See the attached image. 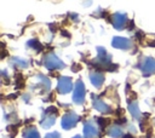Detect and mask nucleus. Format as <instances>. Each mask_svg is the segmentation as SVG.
I'll return each instance as SVG.
<instances>
[{"mask_svg":"<svg viewBox=\"0 0 155 138\" xmlns=\"http://www.w3.org/2000/svg\"><path fill=\"white\" fill-rule=\"evenodd\" d=\"M58 115V109L56 107H48L45 113H44V116L40 121V125L41 127L44 128H50L51 126H53L54 121H56V117Z\"/></svg>","mask_w":155,"mask_h":138,"instance_id":"obj_1","label":"nucleus"},{"mask_svg":"<svg viewBox=\"0 0 155 138\" xmlns=\"http://www.w3.org/2000/svg\"><path fill=\"white\" fill-rule=\"evenodd\" d=\"M44 64L48 70H57V69H63L65 64L53 53H47L44 58Z\"/></svg>","mask_w":155,"mask_h":138,"instance_id":"obj_2","label":"nucleus"},{"mask_svg":"<svg viewBox=\"0 0 155 138\" xmlns=\"http://www.w3.org/2000/svg\"><path fill=\"white\" fill-rule=\"evenodd\" d=\"M138 68L142 70L144 76H149L155 73V59L151 57H144L138 63Z\"/></svg>","mask_w":155,"mask_h":138,"instance_id":"obj_3","label":"nucleus"},{"mask_svg":"<svg viewBox=\"0 0 155 138\" xmlns=\"http://www.w3.org/2000/svg\"><path fill=\"white\" fill-rule=\"evenodd\" d=\"M78 121H79V116L74 111H68L67 114L63 115L61 125H62V127L64 130H71L73 127L76 126Z\"/></svg>","mask_w":155,"mask_h":138,"instance_id":"obj_4","label":"nucleus"},{"mask_svg":"<svg viewBox=\"0 0 155 138\" xmlns=\"http://www.w3.org/2000/svg\"><path fill=\"white\" fill-rule=\"evenodd\" d=\"M73 100L76 104H82L85 100V85L81 80H78L74 87V93H73Z\"/></svg>","mask_w":155,"mask_h":138,"instance_id":"obj_5","label":"nucleus"},{"mask_svg":"<svg viewBox=\"0 0 155 138\" xmlns=\"http://www.w3.org/2000/svg\"><path fill=\"white\" fill-rule=\"evenodd\" d=\"M73 88V84H71V79L68 76H61L58 79V84H57V91L61 94H67L71 91Z\"/></svg>","mask_w":155,"mask_h":138,"instance_id":"obj_6","label":"nucleus"},{"mask_svg":"<svg viewBox=\"0 0 155 138\" xmlns=\"http://www.w3.org/2000/svg\"><path fill=\"white\" fill-rule=\"evenodd\" d=\"M126 22H127V16L124 13L116 12L111 16V23H113L114 28L117 30H122L126 25Z\"/></svg>","mask_w":155,"mask_h":138,"instance_id":"obj_7","label":"nucleus"},{"mask_svg":"<svg viewBox=\"0 0 155 138\" xmlns=\"http://www.w3.org/2000/svg\"><path fill=\"white\" fill-rule=\"evenodd\" d=\"M111 45L115 48H120V50H130L132 47L131 40L130 39H126V38H122V36H115V38H113Z\"/></svg>","mask_w":155,"mask_h":138,"instance_id":"obj_8","label":"nucleus"},{"mask_svg":"<svg viewBox=\"0 0 155 138\" xmlns=\"http://www.w3.org/2000/svg\"><path fill=\"white\" fill-rule=\"evenodd\" d=\"M92 105H93V108L96 110H98V111H101L103 114H110L111 113V108L107 103H104L103 100H101L99 98H97L93 94H92Z\"/></svg>","mask_w":155,"mask_h":138,"instance_id":"obj_9","label":"nucleus"},{"mask_svg":"<svg viewBox=\"0 0 155 138\" xmlns=\"http://www.w3.org/2000/svg\"><path fill=\"white\" fill-rule=\"evenodd\" d=\"M84 136L85 138H97L98 130L93 121H86L84 125Z\"/></svg>","mask_w":155,"mask_h":138,"instance_id":"obj_10","label":"nucleus"},{"mask_svg":"<svg viewBox=\"0 0 155 138\" xmlns=\"http://www.w3.org/2000/svg\"><path fill=\"white\" fill-rule=\"evenodd\" d=\"M90 80L94 87L99 88L104 82V75L101 71H93L90 74Z\"/></svg>","mask_w":155,"mask_h":138,"instance_id":"obj_11","label":"nucleus"},{"mask_svg":"<svg viewBox=\"0 0 155 138\" xmlns=\"http://www.w3.org/2000/svg\"><path fill=\"white\" fill-rule=\"evenodd\" d=\"M97 59L104 64H110L111 61V56L107 52V50H104L103 47H97Z\"/></svg>","mask_w":155,"mask_h":138,"instance_id":"obj_12","label":"nucleus"},{"mask_svg":"<svg viewBox=\"0 0 155 138\" xmlns=\"http://www.w3.org/2000/svg\"><path fill=\"white\" fill-rule=\"evenodd\" d=\"M128 111L131 113V115L134 117V119H140V110H139V107H138V103L136 100L133 102H130L128 104Z\"/></svg>","mask_w":155,"mask_h":138,"instance_id":"obj_13","label":"nucleus"},{"mask_svg":"<svg viewBox=\"0 0 155 138\" xmlns=\"http://www.w3.org/2000/svg\"><path fill=\"white\" fill-rule=\"evenodd\" d=\"M22 136H23V138H40V134L35 127H27L23 131Z\"/></svg>","mask_w":155,"mask_h":138,"instance_id":"obj_14","label":"nucleus"},{"mask_svg":"<svg viewBox=\"0 0 155 138\" xmlns=\"http://www.w3.org/2000/svg\"><path fill=\"white\" fill-rule=\"evenodd\" d=\"M108 134L113 138H120L122 136V130L119 125H113L109 130H108Z\"/></svg>","mask_w":155,"mask_h":138,"instance_id":"obj_15","label":"nucleus"},{"mask_svg":"<svg viewBox=\"0 0 155 138\" xmlns=\"http://www.w3.org/2000/svg\"><path fill=\"white\" fill-rule=\"evenodd\" d=\"M11 64L15 65V67H17V68H21V69L28 67V62L24 61V59H22V58H18V57H13L11 59Z\"/></svg>","mask_w":155,"mask_h":138,"instance_id":"obj_16","label":"nucleus"},{"mask_svg":"<svg viewBox=\"0 0 155 138\" xmlns=\"http://www.w3.org/2000/svg\"><path fill=\"white\" fill-rule=\"evenodd\" d=\"M27 46L30 47V48H34L35 51H41V50H42L41 44H40L36 39H31V40H29V41L27 42Z\"/></svg>","mask_w":155,"mask_h":138,"instance_id":"obj_17","label":"nucleus"},{"mask_svg":"<svg viewBox=\"0 0 155 138\" xmlns=\"http://www.w3.org/2000/svg\"><path fill=\"white\" fill-rule=\"evenodd\" d=\"M36 77H38V80H40V81L42 82V85L46 87V90H48V88L51 87V81H50L46 76H44V75H41V74H38Z\"/></svg>","mask_w":155,"mask_h":138,"instance_id":"obj_18","label":"nucleus"},{"mask_svg":"<svg viewBox=\"0 0 155 138\" xmlns=\"http://www.w3.org/2000/svg\"><path fill=\"white\" fill-rule=\"evenodd\" d=\"M108 123H109V120L103 119V117H97V125H98L102 130H104V127H105Z\"/></svg>","mask_w":155,"mask_h":138,"instance_id":"obj_19","label":"nucleus"},{"mask_svg":"<svg viewBox=\"0 0 155 138\" xmlns=\"http://www.w3.org/2000/svg\"><path fill=\"white\" fill-rule=\"evenodd\" d=\"M16 87H19V88H22L23 86H24V81H23V77H22V75H17V77H16Z\"/></svg>","mask_w":155,"mask_h":138,"instance_id":"obj_20","label":"nucleus"},{"mask_svg":"<svg viewBox=\"0 0 155 138\" xmlns=\"http://www.w3.org/2000/svg\"><path fill=\"white\" fill-rule=\"evenodd\" d=\"M45 138H61V134L58 132H51V133H47Z\"/></svg>","mask_w":155,"mask_h":138,"instance_id":"obj_21","label":"nucleus"},{"mask_svg":"<svg viewBox=\"0 0 155 138\" xmlns=\"http://www.w3.org/2000/svg\"><path fill=\"white\" fill-rule=\"evenodd\" d=\"M80 69H81V67L78 65V64H74V65L71 67V70H73V71H76V70H80Z\"/></svg>","mask_w":155,"mask_h":138,"instance_id":"obj_22","label":"nucleus"},{"mask_svg":"<svg viewBox=\"0 0 155 138\" xmlns=\"http://www.w3.org/2000/svg\"><path fill=\"white\" fill-rule=\"evenodd\" d=\"M62 35H63V36H65V38H69V36H70L69 31H65V30H62Z\"/></svg>","mask_w":155,"mask_h":138,"instance_id":"obj_23","label":"nucleus"},{"mask_svg":"<svg viewBox=\"0 0 155 138\" xmlns=\"http://www.w3.org/2000/svg\"><path fill=\"white\" fill-rule=\"evenodd\" d=\"M116 122H117V123H125V122H127V120H126V117H122V119L117 120Z\"/></svg>","mask_w":155,"mask_h":138,"instance_id":"obj_24","label":"nucleus"},{"mask_svg":"<svg viewBox=\"0 0 155 138\" xmlns=\"http://www.w3.org/2000/svg\"><path fill=\"white\" fill-rule=\"evenodd\" d=\"M124 138H134V137H133L132 134H130V133H127L126 136H124Z\"/></svg>","mask_w":155,"mask_h":138,"instance_id":"obj_25","label":"nucleus"},{"mask_svg":"<svg viewBox=\"0 0 155 138\" xmlns=\"http://www.w3.org/2000/svg\"><path fill=\"white\" fill-rule=\"evenodd\" d=\"M73 138H81V136H79V134H78V136H74Z\"/></svg>","mask_w":155,"mask_h":138,"instance_id":"obj_26","label":"nucleus"}]
</instances>
